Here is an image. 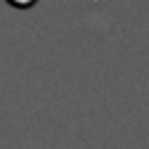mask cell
Listing matches in <instances>:
<instances>
[{"mask_svg":"<svg viewBox=\"0 0 149 149\" xmlns=\"http://www.w3.org/2000/svg\"><path fill=\"white\" fill-rule=\"evenodd\" d=\"M7 2H9L14 9H30L37 0H7Z\"/></svg>","mask_w":149,"mask_h":149,"instance_id":"6da1fadb","label":"cell"}]
</instances>
